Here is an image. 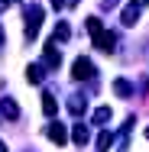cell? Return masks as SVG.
Returning a JSON list of instances; mask_svg holds the SVG:
<instances>
[{"label":"cell","mask_w":149,"mask_h":152,"mask_svg":"<svg viewBox=\"0 0 149 152\" xmlns=\"http://www.w3.org/2000/svg\"><path fill=\"white\" fill-rule=\"evenodd\" d=\"M42 26V7H29L26 10V39H36Z\"/></svg>","instance_id":"6da1fadb"},{"label":"cell","mask_w":149,"mask_h":152,"mask_svg":"<svg viewBox=\"0 0 149 152\" xmlns=\"http://www.w3.org/2000/svg\"><path fill=\"white\" fill-rule=\"evenodd\" d=\"M71 78H75V81H91V78H94V65H91L88 58H78L71 65Z\"/></svg>","instance_id":"7a4b0ae2"},{"label":"cell","mask_w":149,"mask_h":152,"mask_svg":"<svg viewBox=\"0 0 149 152\" xmlns=\"http://www.w3.org/2000/svg\"><path fill=\"white\" fill-rule=\"evenodd\" d=\"M114 45H117V39H114V32H104V29H97L94 32V49L97 52H114Z\"/></svg>","instance_id":"3957f363"},{"label":"cell","mask_w":149,"mask_h":152,"mask_svg":"<svg viewBox=\"0 0 149 152\" xmlns=\"http://www.w3.org/2000/svg\"><path fill=\"white\" fill-rule=\"evenodd\" d=\"M59 65H62V55H59V49H55V42L49 39V45H46V58H42V68L52 71V68H59Z\"/></svg>","instance_id":"277c9868"},{"label":"cell","mask_w":149,"mask_h":152,"mask_svg":"<svg viewBox=\"0 0 149 152\" xmlns=\"http://www.w3.org/2000/svg\"><path fill=\"white\" fill-rule=\"evenodd\" d=\"M120 20H123V26H136V20H139V3H126L123 13H120Z\"/></svg>","instance_id":"5b68a950"},{"label":"cell","mask_w":149,"mask_h":152,"mask_svg":"<svg viewBox=\"0 0 149 152\" xmlns=\"http://www.w3.org/2000/svg\"><path fill=\"white\" fill-rule=\"evenodd\" d=\"M46 136H49V139H52V142H55V146H62V142H65V139H68V129H65V126H62V123H52V126H49V129H46Z\"/></svg>","instance_id":"8992f818"},{"label":"cell","mask_w":149,"mask_h":152,"mask_svg":"<svg viewBox=\"0 0 149 152\" xmlns=\"http://www.w3.org/2000/svg\"><path fill=\"white\" fill-rule=\"evenodd\" d=\"M0 113H3L7 120H16V117H20V107H16L10 97H3V100H0Z\"/></svg>","instance_id":"52a82bcc"},{"label":"cell","mask_w":149,"mask_h":152,"mask_svg":"<svg viewBox=\"0 0 149 152\" xmlns=\"http://www.w3.org/2000/svg\"><path fill=\"white\" fill-rule=\"evenodd\" d=\"M42 113H46V117H55V113H59V100H55L52 94H42Z\"/></svg>","instance_id":"ba28073f"},{"label":"cell","mask_w":149,"mask_h":152,"mask_svg":"<svg viewBox=\"0 0 149 152\" xmlns=\"http://www.w3.org/2000/svg\"><path fill=\"white\" fill-rule=\"evenodd\" d=\"M71 139H75L78 146H84V142L91 139V129H88V126H81V123H78V126L71 129Z\"/></svg>","instance_id":"9c48e42d"},{"label":"cell","mask_w":149,"mask_h":152,"mask_svg":"<svg viewBox=\"0 0 149 152\" xmlns=\"http://www.w3.org/2000/svg\"><path fill=\"white\" fill-rule=\"evenodd\" d=\"M68 36H71L68 23H55V32H52V42H68Z\"/></svg>","instance_id":"30bf717a"},{"label":"cell","mask_w":149,"mask_h":152,"mask_svg":"<svg viewBox=\"0 0 149 152\" xmlns=\"http://www.w3.org/2000/svg\"><path fill=\"white\" fill-rule=\"evenodd\" d=\"M114 94H120V97H130V94H133V84H130L126 78H117V81H114Z\"/></svg>","instance_id":"8fae6325"},{"label":"cell","mask_w":149,"mask_h":152,"mask_svg":"<svg viewBox=\"0 0 149 152\" xmlns=\"http://www.w3.org/2000/svg\"><path fill=\"white\" fill-rule=\"evenodd\" d=\"M42 71H46L42 65H29V68H26V81H29V84H39V81H42Z\"/></svg>","instance_id":"7c38bea8"},{"label":"cell","mask_w":149,"mask_h":152,"mask_svg":"<svg viewBox=\"0 0 149 152\" xmlns=\"http://www.w3.org/2000/svg\"><path fill=\"white\" fill-rule=\"evenodd\" d=\"M84 107H88V100H84V97H71V100H68V110H71L75 117H81V113H84Z\"/></svg>","instance_id":"4fadbf2b"},{"label":"cell","mask_w":149,"mask_h":152,"mask_svg":"<svg viewBox=\"0 0 149 152\" xmlns=\"http://www.w3.org/2000/svg\"><path fill=\"white\" fill-rule=\"evenodd\" d=\"M110 146H114V133H107V129H104V133L97 136V149H101V152H107Z\"/></svg>","instance_id":"5bb4252c"},{"label":"cell","mask_w":149,"mask_h":152,"mask_svg":"<svg viewBox=\"0 0 149 152\" xmlns=\"http://www.w3.org/2000/svg\"><path fill=\"white\" fill-rule=\"evenodd\" d=\"M107 120H110V107H97V110H94V123H97V126H104Z\"/></svg>","instance_id":"9a60e30c"},{"label":"cell","mask_w":149,"mask_h":152,"mask_svg":"<svg viewBox=\"0 0 149 152\" xmlns=\"http://www.w3.org/2000/svg\"><path fill=\"white\" fill-rule=\"evenodd\" d=\"M75 3H78V0H52L55 10H62V7H75Z\"/></svg>","instance_id":"2e32d148"},{"label":"cell","mask_w":149,"mask_h":152,"mask_svg":"<svg viewBox=\"0 0 149 152\" xmlns=\"http://www.w3.org/2000/svg\"><path fill=\"white\" fill-rule=\"evenodd\" d=\"M3 39H7V32H3V26H0V45H3Z\"/></svg>","instance_id":"e0dca14e"},{"label":"cell","mask_w":149,"mask_h":152,"mask_svg":"<svg viewBox=\"0 0 149 152\" xmlns=\"http://www.w3.org/2000/svg\"><path fill=\"white\" fill-rule=\"evenodd\" d=\"M0 152H7V142H3V139H0Z\"/></svg>","instance_id":"ac0fdd59"},{"label":"cell","mask_w":149,"mask_h":152,"mask_svg":"<svg viewBox=\"0 0 149 152\" xmlns=\"http://www.w3.org/2000/svg\"><path fill=\"white\" fill-rule=\"evenodd\" d=\"M139 3H149V0H139Z\"/></svg>","instance_id":"d6986e66"},{"label":"cell","mask_w":149,"mask_h":152,"mask_svg":"<svg viewBox=\"0 0 149 152\" xmlns=\"http://www.w3.org/2000/svg\"><path fill=\"white\" fill-rule=\"evenodd\" d=\"M146 136H149V129H146Z\"/></svg>","instance_id":"ffe728a7"},{"label":"cell","mask_w":149,"mask_h":152,"mask_svg":"<svg viewBox=\"0 0 149 152\" xmlns=\"http://www.w3.org/2000/svg\"><path fill=\"white\" fill-rule=\"evenodd\" d=\"M146 88H149V84H146Z\"/></svg>","instance_id":"44dd1931"}]
</instances>
